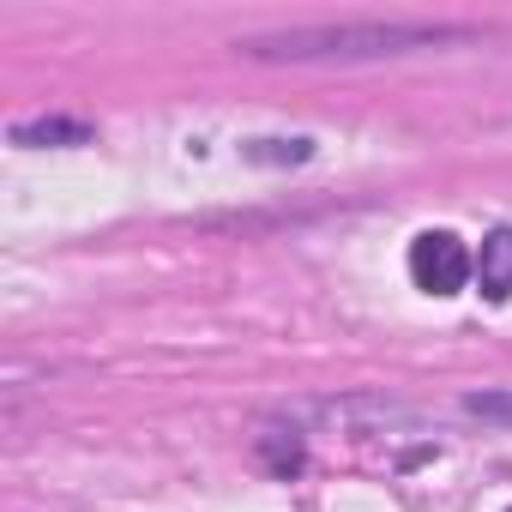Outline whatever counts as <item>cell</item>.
<instances>
[{"label": "cell", "mask_w": 512, "mask_h": 512, "mask_svg": "<svg viewBox=\"0 0 512 512\" xmlns=\"http://www.w3.org/2000/svg\"><path fill=\"white\" fill-rule=\"evenodd\" d=\"M470 25H434V19H356V25H290L241 37L235 49L247 61H290V67H362V61H398L422 49L470 43Z\"/></svg>", "instance_id": "cell-1"}, {"label": "cell", "mask_w": 512, "mask_h": 512, "mask_svg": "<svg viewBox=\"0 0 512 512\" xmlns=\"http://www.w3.org/2000/svg\"><path fill=\"white\" fill-rule=\"evenodd\" d=\"M253 163H308L314 157V145L308 139H253V145H241Z\"/></svg>", "instance_id": "cell-5"}, {"label": "cell", "mask_w": 512, "mask_h": 512, "mask_svg": "<svg viewBox=\"0 0 512 512\" xmlns=\"http://www.w3.org/2000/svg\"><path fill=\"white\" fill-rule=\"evenodd\" d=\"M91 139V127L85 121H61V115H43V121H19L13 127V145H31V151H43V145H85Z\"/></svg>", "instance_id": "cell-4"}, {"label": "cell", "mask_w": 512, "mask_h": 512, "mask_svg": "<svg viewBox=\"0 0 512 512\" xmlns=\"http://www.w3.org/2000/svg\"><path fill=\"white\" fill-rule=\"evenodd\" d=\"M464 416H482V422L512 428V392H470L464 398Z\"/></svg>", "instance_id": "cell-6"}, {"label": "cell", "mask_w": 512, "mask_h": 512, "mask_svg": "<svg viewBox=\"0 0 512 512\" xmlns=\"http://www.w3.org/2000/svg\"><path fill=\"white\" fill-rule=\"evenodd\" d=\"M476 278H482V296H488V302H506V296H512V229H494V235L482 241Z\"/></svg>", "instance_id": "cell-3"}, {"label": "cell", "mask_w": 512, "mask_h": 512, "mask_svg": "<svg viewBox=\"0 0 512 512\" xmlns=\"http://www.w3.org/2000/svg\"><path fill=\"white\" fill-rule=\"evenodd\" d=\"M410 278L428 296H458L470 284V253H464V241L452 229H422L410 241Z\"/></svg>", "instance_id": "cell-2"}]
</instances>
